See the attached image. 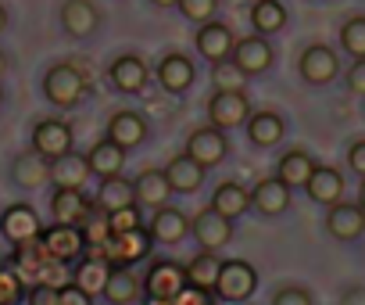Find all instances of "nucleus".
Masks as SVG:
<instances>
[{"instance_id": "nucleus-1", "label": "nucleus", "mask_w": 365, "mask_h": 305, "mask_svg": "<svg viewBox=\"0 0 365 305\" xmlns=\"http://www.w3.org/2000/svg\"><path fill=\"white\" fill-rule=\"evenodd\" d=\"M86 255H101L111 269H129L133 262H140V259H147V251H150V234L143 230V226H136V230H129V234H111L101 248H83Z\"/></svg>"}, {"instance_id": "nucleus-2", "label": "nucleus", "mask_w": 365, "mask_h": 305, "mask_svg": "<svg viewBox=\"0 0 365 305\" xmlns=\"http://www.w3.org/2000/svg\"><path fill=\"white\" fill-rule=\"evenodd\" d=\"M43 94H47V101L54 108H76L83 101V94H86V79H83V72L72 61H61V65L47 69Z\"/></svg>"}, {"instance_id": "nucleus-3", "label": "nucleus", "mask_w": 365, "mask_h": 305, "mask_svg": "<svg viewBox=\"0 0 365 305\" xmlns=\"http://www.w3.org/2000/svg\"><path fill=\"white\" fill-rule=\"evenodd\" d=\"M255 287H258L255 266L244 262V259H230V262L219 266V276H215V287H212V291H215L222 301H247V298L255 294Z\"/></svg>"}, {"instance_id": "nucleus-4", "label": "nucleus", "mask_w": 365, "mask_h": 305, "mask_svg": "<svg viewBox=\"0 0 365 305\" xmlns=\"http://www.w3.org/2000/svg\"><path fill=\"white\" fill-rule=\"evenodd\" d=\"M297 72L308 86H329L336 76H340V58L333 54V47L326 44H312L301 51V61H297Z\"/></svg>"}, {"instance_id": "nucleus-5", "label": "nucleus", "mask_w": 365, "mask_h": 305, "mask_svg": "<svg viewBox=\"0 0 365 305\" xmlns=\"http://www.w3.org/2000/svg\"><path fill=\"white\" fill-rule=\"evenodd\" d=\"M247 115H251V104H247L244 90H215L212 101H208V119H212V126L222 129V133L244 126Z\"/></svg>"}, {"instance_id": "nucleus-6", "label": "nucleus", "mask_w": 365, "mask_h": 305, "mask_svg": "<svg viewBox=\"0 0 365 305\" xmlns=\"http://www.w3.org/2000/svg\"><path fill=\"white\" fill-rule=\"evenodd\" d=\"M182 155H190L201 169H212V166H219V162L230 155V140H226V133L215 129V126L194 129V133L187 136V151H182Z\"/></svg>"}, {"instance_id": "nucleus-7", "label": "nucleus", "mask_w": 365, "mask_h": 305, "mask_svg": "<svg viewBox=\"0 0 365 305\" xmlns=\"http://www.w3.org/2000/svg\"><path fill=\"white\" fill-rule=\"evenodd\" d=\"M33 151H36V155H43L47 162L68 155V151H72V129H68V122H61V119L36 122L33 126Z\"/></svg>"}, {"instance_id": "nucleus-8", "label": "nucleus", "mask_w": 365, "mask_h": 305, "mask_svg": "<svg viewBox=\"0 0 365 305\" xmlns=\"http://www.w3.org/2000/svg\"><path fill=\"white\" fill-rule=\"evenodd\" d=\"M190 234L197 237L201 251H219L233 241V219L219 216L215 209H205L194 223H190Z\"/></svg>"}, {"instance_id": "nucleus-9", "label": "nucleus", "mask_w": 365, "mask_h": 305, "mask_svg": "<svg viewBox=\"0 0 365 305\" xmlns=\"http://www.w3.org/2000/svg\"><path fill=\"white\" fill-rule=\"evenodd\" d=\"M194 76H197L194 61L187 54H179V51H168L158 61V83H161L165 94H187L194 86Z\"/></svg>"}, {"instance_id": "nucleus-10", "label": "nucleus", "mask_w": 365, "mask_h": 305, "mask_svg": "<svg viewBox=\"0 0 365 305\" xmlns=\"http://www.w3.org/2000/svg\"><path fill=\"white\" fill-rule=\"evenodd\" d=\"M93 201L83 194V187H54V198H51V216L54 223L61 226H79L86 216H90Z\"/></svg>"}, {"instance_id": "nucleus-11", "label": "nucleus", "mask_w": 365, "mask_h": 305, "mask_svg": "<svg viewBox=\"0 0 365 305\" xmlns=\"http://www.w3.org/2000/svg\"><path fill=\"white\" fill-rule=\"evenodd\" d=\"M326 230L336 241H358L365 234V209L351 201H333L326 212Z\"/></svg>"}, {"instance_id": "nucleus-12", "label": "nucleus", "mask_w": 365, "mask_h": 305, "mask_svg": "<svg viewBox=\"0 0 365 305\" xmlns=\"http://www.w3.org/2000/svg\"><path fill=\"white\" fill-rule=\"evenodd\" d=\"M194 44H197V54L208 58V61H222L233 54L237 40H233V29L226 22H201V29L194 33Z\"/></svg>"}, {"instance_id": "nucleus-13", "label": "nucleus", "mask_w": 365, "mask_h": 305, "mask_svg": "<svg viewBox=\"0 0 365 305\" xmlns=\"http://www.w3.org/2000/svg\"><path fill=\"white\" fill-rule=\"evenodd\" d=\"M0 234H4L11 244H22V241L40 237L43 226H40V216L29 205H8L4 212H0Z\"/></svg>"}, {"instance_id": "nucleus-14", "label": "nucleus", "mask_w": 365, "mask_h": 305, "mask_svg": "<svg viewBox=\"0 0 365 305\" xmlns=\"http://www.w3.org/2000/svg\"><path fill=\"white\" fill-rule=\"evenodd\" d=\"M237 65H240V72L251 79V76H262V72H269V65H272V47H269V40L265 36H247V40H240L237 47H233V54H230Z\"/></svg>"}, {"instance_id": "nucleus-15", "label": "nucleus", "mask_w": 365, "mask_h": 305, "mask_svg": "<svg viewBox=\"0 0 365 305\" xmlns=\"http://www.w3.org/2000/svg\"><path fill=\"white\" fill-rule=\"evenodd\" d=\"M58 22L68 36H90V33H97L101 15L90 0H65L61 11H58Z\"/></svg>"}, {"instance_id": "nucleus-16", "label": "nucleus", "mask_w": 365, "mask_h": 305, "mask_svg": "<svg viewBox=\"0 0 365 305\" xmlns=\"http://www.w3.org/2000/svg\"><path fill=\"white\" fill-rule=\"evenodd\" d=\"M108 79H111V86H115L118 94H140V90L147 86V65H143V58H136V54H122V58L111 61Z\"/></svg>"}, {"instance_id": "nucleus-17", "label": "nucleus", "mask_w": 365, "mask_h": 305, "mask_svg": "<svg viewBox=\"0 0 365 305\" xmlns=\"http://www.w3.org/2000/svg\"><path fill=\"white\" fill-rule=\"evenodd\" d=\"M108 140L111 144H118V147H140L143 140H147V122H143V115L140 111H115L111 119H108Z\"/></svg>"}, {"instance_id": "nucleus-18", "label": "nucleus", "mask_w": 365, "mask_h": 305, "mask_svg": "<svg viewBox=\"0 0 365 305\" xmlns=\"http://www.w3.org/2000/svg\"><path fill=\"white\" fill-rule=\"evenodd\" d=\"M182 284H187V276H182V266L175 262H154L143 276V294L147 298H172Z\"/></svg>"}, {"instance_id": "nucleus-19", "label": "nucleus", "mask_w": 365, "mask_h": 305, "mask_svg": "<svg viewBox=\"0 0 365 305\" xmlns=\"http://www.w3.org/2000/svg\"><path fill=\"white\" fill-rule=\"evenodd\" d=\"M40 241H43V248H47L51 259L72 262V259L83 255V234H79L76 226H61V223H54L51 230L40 234Z\"/></svg>"}, {"instance_id": "nucleus-20", "label": "nucleus", "mask_w": 365, "mask_h": 305, "mask_svg": "<svg viewBox=\"0 0 365 305\" xmlns=\"http://www.w3.org/2000/svg\"><path fill=\"white\" fill-rule=\"evenodd\" d=\"M165 173V180H168V191H175V194H194L201 184H205V169L190 159V155H175L172 162H168V169H161Z\"/></svg>"}, {"instance_id": "nucleus-21", "label": "nucleus", "mask_w": 365, "mask_h": 305, "mask_svg": "<svg viewBox=\"0 0 365 305\" xmlns=\"http://www.w3.org/2000/svg\"><path fill=\"white\" fill-rule=\"evenodd\" d=\"M304 191H308V198L315 201V205H333V201H340V194H344V176L333 169V166H315L312 169V176H308V184H304Z\"/></svg>"}, {"instance_id": "nucleus-22", "label": "nucleus", "mask_w": 365, "mask_h": 305, "mask_svg": "<svg viewBox=\"0 0 365 305\" xmlns=\"http://www.w3.org/2000/svg\"><path fill=\"white\" fill-rule=\"evenodd\" d=\"M251 205L262 212V216H283L290 209V187L279 180V176H269L262 180L255 191H251Z\"/></svg>"}, {"instance_id": "nucleus-23", "label": "nucleus", "mask_w": 365, "mask_h": 305, "mask_svg": "<svg viewBox=\"0 0 365 305\" xmlns=\"http://www.w3.org/2000/svg\"><path fill=\"white\" fill-rule=\"evenodd\" d=\"M190 234V223L179 209H154V219H150V241L158 244H179L182 237Z\"/></svg>"}, {"instance_id": "nucleus-24", "label": "nucleus", "mask_w": 365, "mask_h": 305, "mask_svg": "<svg viewBox=\"0 0 365 305\" xmlns=\"http://www.w3.org/2000/svg\"><path fill=\"white\" fill-rule=\"evenodd\" d=\"M11 176H15L19 187L36 191V187H43L51 180V162L43 155H36V151H22V155L11 162Z\"/></svg>"}, {"instance_id": "nucleus-25", "label": "nucleus", "mask_w": 365, "mask_h": 305, "mask_svg": "<svg viewBox=\"0 0 365 305\" xmlns=\"http://www.w3.org/2000/svg\"><path fill=\"white\" fill-rule=\"evenodd\" d=\"M86 166H90V176H118L122 166H125V147L111 144V140H101L93 144V151L86 155Z\"/></svg>"}, {"instance_id": "nucleus-26", "label": "nucleus", "mask_w": 365, "mask_h": 305, "mask_svg": "<svg viewBox=\"0 0 365 305\" xmlns=\"http://www.w3.org/2000/svg\"><path fill=\"white\" fill-rule=\"evenodd\" d=\"M244 126H247V140L255 147H276L283 140V129H287L276 111H255V115H247Z\"/></svg>"}, {"instance_id": "nucleus-27", "label": "nucleus", "mask_w": 365, "mask_h": 305, "mask_svg": "<svg viewBox=\"0 0 365 305\" xmlns=\"http://www.w3.org/2000/svg\"><path fill=\"white\" fill-rule=\"evenodd\" d=\"M108 273H111V266H108L101 255H86V259H83V262L72 269V284L93 298V294H101V291H104V284H108Z\"/></svg>"}, {"instance_id": "nucleus-28", "label": "nucleus", "mask_w": 365, "mask_h": 305, "mask_svg": "<svg viewBox=\"0 0 365 305\" xmlns=\"http://www.w3.org/2000/svg\"><path fill=\"white\" fill-rule=\"evenodd\" d=\"M312 169H315V162H312L308 151H287V155L279 159V166H276V176H279L290 191H297V187L304 191V184H308Z\"/></svg>"}, {"instance_id": "nucleus-29", "label": "nucleus", "mask_w": 365, "mask_h": 305, "mask_svg": "<svg viewBox=\"0 0 365 305\" xmlns=\"http://www.w3.org/2000/svg\"><path fill=\"white\" fill-rule=\"evenodd\" d=\"M133 194H136L140 205H147V209H161V205L168 201V180H165V173H161V169H147V173H140V176L133 180Z\"/></svg>"}, {"instance_id": "nucleus-30", "label": "nucleus", "mask_w": 365, "mask_h": 305, "mask_svg": "<svg viewBox=\"0 0 365 305\" xmlns=\"http://www.w3.org/2000/svg\"><path fill=\"white\" fill-rule=\"evenodd\" d=\"M93 205H97V209H104V212H115V209L136 205L133 184H129V180H122V176H104V180H101V187H97Z\"/></svg>"}, {"instance_id": "nucleus-31", "label": "nucleus", "mask_w": 365, "mask_h": 305, "mask_svg": "<svg viewBox=\"0 0 365 305\" xmlns=\"http://www.w3.org/2000/svg\"><path fill=\"white\" fill-rule=\"evenodd\" d=\"M86 176H90V166H86L83 155H76V151H68V155H61V159L51 162V180H54V187H83Z\"/></svg>"}, {"instance_id": "nucleus-32", "label": "nucleus", "mask_w": 365, "mask_h": 305, "mask_svg": "<svg viewBox=\"0 0 365 305\" xmlns=\"http://www.w3.org/2000/svg\"><path fill=\"white\" fill-rule=\"evenodd\" d=\"M251 26L258 36H272L287 26V8L279 4V0H255L251 8Z\"/></svg>"}, {"instance_id": "nucleus-33", "label": "nucleus", "mask_w": 365, "mask_h": 305, "mask_svg": "<svg viewBox=\"0 0 365 305\" xmlns=\"http://www.w3.org/2000/svg\"><path fill=\"white\" fill-rule=\"evenodd\" d=\"M212 209H215L219 216H226V219H237V216H244V212L251 209V194H247L240 184H222V187L212 194Z\"/></svg>"}, {"instance_id": "nucleus-34", "label": "nucleus", "mask_w": 365, "mask_h": 305, "mask_svg": "<svg viewBox=\"0 0 365 305\" xmlns=\"http://www.w3.org/2000/svg\"><path fill=\"white\" fill-rule=\"evenodd\" d=\"M101 294H104L111 305H129V301H136V294H140V280H136L133 269H111Z\"/></svg>"}, {"instance_id": "nucleus-35", "label": "nucleus", "mask_w": 365, "mask_h": 305, "mask_svg": "<svg viewBox=\"0 0 365 305\" xmlns=\"http://www.w3.org/2000/svg\"><path fill=\"white\" fill-rule=\"evenodd\" d=\"M219 266H222V259L215 251H201L197 259H190V266L182 269V276H187V284H194V287L212 291L215 287V276H219Z\"/></svg>"}, {"instance_id": "nucleus-36", "label": "nucleus", "mask_w": 365, "mask_h": 305, "mask_svg": "<svg viewBox=\"0 0 365 305\" xmlns=\"http://www.w3.org/2000/svg\"><path fill=\"white\" fill-rule=\"evenodd\" d=\"M79 226H83V230H79V234H83V248H101V244H104V241L111 237V226H108V212H104V209H97V205L90 209V216H86V219H83Z\"/></svg>"}, {"instance_id": "nucleus-37", "label": "nucleus", "mask_w": 365, "mask_h": 305, "mask_svg": "<svg viewBox=\"0 0 365 305\" xmlns=\"http://www.w3.org/2000/svg\"><path fill=\"white\" fill-rule=\"evenodd\" d=\"M212 86L215 90H244L247 76L240 72V65L233 58H222V61H212Z\"/></svg>"}, {"instance_id": "nucleus-38", "label": "nucleus", "mask_w": 365, "mask_h": 305, "mask_svg": "<svg viewBox=\"0 0 365 305\" xmlns=\"http://www.w3.org/2000/svg\"><path fill=\"white\" fill-rule=\"evenodd\" d=\"M340 47L351 58H365V15H354L340 26Z\"/></svg>"}, {"instance_id": "nucleus-39", "label": "nucleus", "mask_w": 365, "mask_h": 305, "mask_svg": "<svg viewBox=\"0 0 365 305\" xmlns=\"http://www.w3.org/2000/svg\"><path fill=\"white\" fill-rule=\"evenodd\" d=\"M175 8L182 11V19H190L194 26H201V22H212V19H215L219 0H179Z\"/></svg>"}, {"instance_id": "nucleus-40", "label": "nucleus", "mask_w": 365, "mask_h": 305, "mask_svg": "<svg viewBox=\"0 0 365 305\" xmlns=\"http://www.w3.org/2000/svg\"><path fill=\"white\" fill-rule=\"evenodd\" d=\"M108 226H111V234H129V230H136V226H140V209H136V205H125V209L108 212Z\"/></svg>"}, {"instance_id": "nucleus-41", "label": "nucleus", "mask_w": 365, "mask_h": 305, "mask_svg": "<svg viewBox=\"0 0 365 305\" xmlns=\"http://www.w3.org/2000/svg\"><path fill=\"white\" fill-rule=\"evenodd\" d=\"M22 280L11 273V269H4L0 266V305H19L22 301Z\"/></svg>"}, {"instance_id": "nucleus-42", "label": "nucleus", "mask_w": 365, "mask_h": 305, "mask_svg": "<svg viewBox=\"0 0 365 305\" xmlns=\"http://www.w3.org/2000/svg\"><path fill=\"white\" fill-rule=\"evenodd\" d=\"M168 305H212V298H208V291H205V287L182 284V287L168 298Z\"/></svg>"}, {"instance_id": "nucleus-43", "label": "nucleus", "mask_w": 365, "mask_h": 305, "mask_svg": "<svg viewBox=\"0 0 365 305\" xmlns=\"http://www.w3.org/2000/svg\"><path fill=\"white\" fill-rule=\"evenodd\" d=\"M272 305H312V294L304 287H279Z\"/></svg>"}, {"instance_id": "nucleus-44", "label": "nucleus", "mask_w": 365, "mask_h": 305, "mask_svg": "<svg viewBox=\"0 0 365 305\" xmlns=\"http://www.w3.org/2000/svg\"><path fill=\"white\" fill-rule=\"evenodd\" d=\"M61 298V287H51V284H33L29 291V305H58Z\"/></svg>"}, {"instance_id": "nucleus-45", "label": "nucleus", "mask_w": 365, "mask_h": 305, "mask_svg": "<svg viewBox=\"0 0 365 305\" xmlns=\"http://www.w3.org/2000/svg\"><path fill=\"white\" fill-rule=\"evenodd\" d=\"M347 90L351 94H365V58H354V65L347 69Z\"/></svg>"}, {"instance_id": "nucleus-46", "label": "nucleus", "mask_w": 365, "mask_h": 305, "mask_svg": "<svg viewBox=\"0 0 365 305\" xmlns=\"http://www.w3.org/2000/svg\"><path fill=\"white\" fill-rule=\"evenodd\" d=\"M347 166H351V173L365 176V140H354L347 147Z\"/></svg>"}, {"instance_id": "nucleus-47", "label": "nucleus", "mask_w": 365, "mask_h": 305, "mask_svg": "<svg viewBox=\"0 0 365 305\" xmlns=\"http://www.w3.org/2000/svg\"><path fill=\"white\" fill-rule=\"evenodd\" d=\"M58 305H90V294H86V291H79L76 284H68V287H61Z\"/></svg>"}, {"instance_id": "nucleus-48", "label": "nucleus", "mask_w": 365, "mask_h": 305, "mask_svg": "<svg viewBox=\"0 0 365 305\" xmlns=\"http://www.w3.org/2000/svg\"><path fill=\"white\" fill-rule=\"evenodd\" d=\"M340 305H365V287H347Z\"/></svg>"}, {"instance_id": "nucleus-49", "label": "nucleus", "mask_w": 365, "mask_h": 305, "mask_svg": "<svg viewBox=\"0 0 365 305\" xmlns=\"http://www.w3.org/2000/svg\"><path fill=\"white\" fill-rule=\"evenodd\" d=\"M150 4H154V8H175L179 0H150Z\"/></svg>"}, {"instance_id": "nucleus-50", "label": "nucleus", "mask_w": 365, "mask_h": 305, "mask_svg": "<svg viewBox=\"0 0 365 305\" xmlns=\"http://www.w3.org/2000/svg\"><path fill=\"white\" fill-rule=\"evenodd\" d=\"M8 29V11H4V4H0V33Z\"/></svg>"}, {"instance_id": "nucleus-51", "label": "nucleus", "mask_w": 365, "mask_h": 305, "mask_svg": "<svg viewBox=\"0 0 365 305\" xmlns=\"http://www.w3.org/2000/svg\"><path fill=\"white\" fill-rule=\"evenodd\" d=\"M358 205L365 209V176H361V191H358Z\"/></svg>"}, {"instance_id": "nucleus-52", "label": "nucleus", "mask_w": 365, "mask_h": 305, "mask_svg": "<svg viewBox=\"0 0 365 305\" xmlns=\"http://www.w3.org/2000/svg\"><path fill=\"white\" fill-rule=\"evenodd\" d=\"M4 69H8V58H4V51H0V76H4Z\"/></svg>"}]
</instances>
